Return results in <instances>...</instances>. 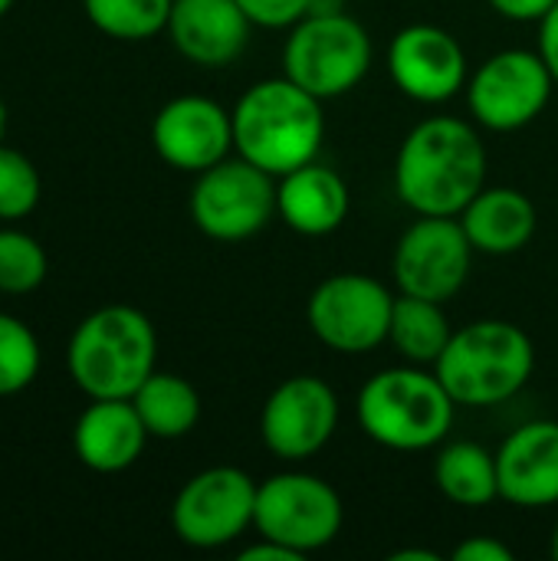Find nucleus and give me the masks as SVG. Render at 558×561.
Returning <instances> with one entry per match:
<instances>
[{
    "label": "nucleus",
    "instance_id": "1",
    "mask_svg": "<svg viewBox=\"0 0 558 561\" xmlns=\"http://www.w3.org/2000/svg\"><path fill=\"white\" fill-rule=\"evenodd\" d=\"M487 187V148L477 128L454 115L418 122L395 158V191L418 217H460Z\"/></svg>",
    "mask_w": 558,
    "mask_h": 561
},
{
    "label": "nucleus",
    "instance_id": "2",
    "mask_svg": "<svg viewBox=\"0 0 558 561\" xmlns=\"http://www.w3.org/2000/svg\"><path fill=\"white\" fill-rule=\"evenodd\" d=\"M230 115L237 154L273 178L319 158L326 138L322 99L296 85L289 76L253 82Z\"/></svg>",
    "mask_w": 558,
    "mask_h": 561
},
{
    "label": "nucleus",
    "instance_id": "3",
    "mask_svg": "<svg viewBox=\"0 0 558 561\" xmlns=\"http://www.w3.org/2000/svg\"><path fill=\"white\" fill-rule=\"evenodd\" d=\"M457 401L424 365H398L372 375L355 401L358 427L378 447L398 454L434 450L454 427Z\"/></svg>",
    "mask_w": 558,
    "mask_h": 561
},
{
    "label": "nucleus",
    "instance_id": "4",
    "mask_svg": "<svg viewBox=\"0 0 558 561\" xmlns=\"http://www.w3.org/2000/svg\"><path fill=\"white\" fill-rule=\"evenodd\" d=\"M434 371L460 408H493L529 385L536 345L513 322L480 319L454 329Z\"/></svg>",
    "mask_w": 558,
    "mask_h": 561
},
{
    "label": "nucleus",
    "instance_id": "5",
    "mask_svg": "<svg viewBox=\"0 0 558 561\" xmlns=\"http://www.w3.org/2000/svg\"><path fill=\"white\" fill-rule=\"evenodd\" d=\"M155 325L132 306H105L86 316L66 352L69 375L89 398H132L155 371Z\"/></svg>",
    "mask_w": 558,
    "mask_h": 561
},
{
    "label": "nucleus",
    "instance_id": "6",
    "mask_svg": "<svg viewBox=\"0 0 558 561\" xmlns=\"http://www.w3.org/2000/svg\"><path fill=\"white\" fill-rule=\"evenodd\" d=\"M372 36L345 10H312L283 43V76L316 99L352 92L372 69Z\"/></svg>",
    "mask_w": 558,
    "mask_h": 561
},
{
    "label": "nucleus",
    "instance_id": "7",
    "mask_svg": "<svg viewBox=\"0 0 558 561\" xmlns=\"http://www.w3.org/2000/svg\"><path fill=\"white\" fill-rule=\"evenodd\" d=\"M342 496L322 477L289 470L257 486L253 529L303 559L332 546L342 533Z\"/></svg>",
    "mask_w": 558,
    "mask_h": 561
},
{
    "label": "nucleus",
    "instance_id": "8",
    "mask_svg": "<svg viewBox=\"0 0 558 561\" xmlns=\"http://www.w3.org/2000/svg\"><path fill=\"white\" fill-rule=\"evenodd\" d=\"M187 207L204 237L240 243L276 217V178L240 154L224 158L197 174Z\"/></svg>",
    "mask_w": 558,
    "mask_h": 561
},
{
    "label": "nucleus",
    "instance_id": "9",
    "mask_svg": "<svg viewBox=\"0 0 558 561\" xmlns=\"http://www.w3.org/2000/svg\"><path fill=\"white\" fill-rule=\"evenodd\" d=\"M391 312L395 293L365 273L326 276L306 302L309 332L339 355H365L388 342Z\"/></svg>",
    "mask_w": 558,
    "mask_h": 561
},
{
    "label": "nucleus",
    "instance_id": "10",
    "mask_svg": "<svg viewBox=\"0 0 558 561\" xmlns=\"http://www.w3.org/2000/svg\"><path fill=\"white\" fill-rule=\"evenodd\" d=\"M553 89L556 79L539 49H500L470 76L467 105L487 131H520L546 112Z\"/></svg>",
    "mask_w": 558,
    "mask_h": 561
},
{
    "label": "nucleus",
    "instance_id": "11",
    "mask_svg": "<svg viewBox=\"0 0 558 561\" xmlns=\"http://www.w3.org/2000/svg\"><path fill=\"white\" fill-rule=\"evenodd\" d=\"M257 486L240 467L194 473L171 503L174 536L191 549H224L253 529Z\"/></svg>",
    "mask_w": 558,
    "mask_h": 561
},
{
    "label": "nucleus",
    "instance_id": "12",
    "mask_svg": "<svg viewBox=\"0 0 558 561\" xmlns=\"http://www.w3.org/2000/svg\"><path fill=\"white\" fill-rule=\"evenodd\" d=\"M474 253L457 217H418L395 247L391 273L398 293L451 302L470 276Z\"/></svg>",
    "mask_w": 558,
    "mask_h": 561
},
{
    "label": "nucleus",
    "instance_id": "13",
    "mask_svg": "<svg viewBox=\"0 0 558 561\" xmlns=\"http://www.w3.org/2000/svg\"><path fill=\"white\" fill-rule=\"evenodd\" d=\"M339 427V394L316 375H293L280 381L260 414V437L266 450L286 463L316 457Z\"/></svg>",
    "mask_w": 558,
    "mask_h": 561
},
{
    "label": "nucleus",
    "instance_id": "14",
    "mask_svg": "<svg viewBox=\"0 0 558 561\" xmlns=\"http://www.w3.org/2000/svg\"><path fill=\"white\" fill-rule=\"evenodd\" d=\"M388 76L408 99L421 105H444L467 92L470 69L460 39L434 23H411L388 43Z\"/></svg>",
    "mask_w": 558,
    "mask_h": 561
},
{
    "label": "nucleus",
    "instance_id": "15",
    "mask_svg": "<svg viewBox=\"0 0 558 561\" xmlns=\"http://www.w3.org/2000/svg\"><path fill=\"white\" fill-rule=\"evenodd\" d=\"M151 145L164 164L201 174L230 154L234 115L207 95H178L158 108Z\"/></svg>",
    "mask_w": 558,
    "mask_h": 561
},
{
    "label": "nucleus",
    "instance_id": "16",
    "mask_svg": "<svg viewBox=\"0 0 558 561\" xmlns=\"http://www.w3.org/2000/svg\"><path fill=\"white\" fill-rule=\"evenodd\" d=\"M500 500L520 510L558 506V421L520 424L497 450Z\"/></svg>",
    "mask_w": 558,
    "mask_h": 561
},
{
    "label": "nucleus",
    "instance_id": "17",
    "mask_svg": "<svg viewBox=\"0 0 558 561\" xmlns=\"http://www.w3.org/2000/svg\"><path fill=\"white\" fill-rule=\"evenodd\" d=\"M250 30L253 23L237 0H174L168 16L174 49L204 69H224L240 59Z\"/></svg>",
    "mask_w": 558,
    "mask_h": 561
},
{
    "label": "nucleus",
    "instance_id": "18",
    "mask_svg": "<svg viewBox=\"0 0 558 561\" xmlns=\"http://www.w3.org/2000/svg\"><path fill=\"white\" fill-rule=\"evenodd\" d=\"M276 217L299 237L335 233L352 207L345 178L319 161H309L276 178Z\"/></svg>",
    "mask_w": 558,
    "mask_h": 561
},
{
    "label": "nucleus",
    "instance_id": "19",
    "mask_svg": "<svg viewBox=\"0 0 558 561\" xmlns=\"http://www.w3.org/2000/svg\"><path fill=\"white\" fill-rule=\"evenodd\" d=\"M148 444V431L132 398H92L72 431V447L82 467L95 473L128 470Z\"/></svg>",
    "mask_w": 558,
    "mask_h": 561
},
{
    "label": "nucleus",
    "instance_id": "20",
    "mask_svg": "<svg viewBox=\"0 0 558 561\" xmlns=\"http://www.w3.org/2000/svg\"><path fill=\"white\" fill-rule=\"evenodd\" d=\"M457 220L477 253L510 256L529 247L539 214H536V204L516 187H483L460 210Z\"/></svg>",
    "mask_w": 558,
    "mask_h": 561
},
{
    "label": "nucleus",
    "instance_id": "21",
    "mask_svg": "<svg viewBox=\"0 0 558 561\" xmlns=\"http://www.w3.org/2000/svg\"><path fill=\"white\" fill-rule=\"evenodd\" d=\"M434 483L444 500L464 510H480L500 500V477H497V454L474 440H454L437 450L434 460Z\"/></svg>",
    "mask_w": 558,
    "mask_h": 561
},
{
    "label": "nucleus",
    "instance_id": "22",
    "mask_svg": "<svg viewBox=\"0 0 558 561\" xmlns=\"http://www.w3.org/2000/svg\"><path fill=\"white\" fill-rule=\"evenodd\" d=\"M132 404L148 437L158 440H181L201 421V394L187 378L171 371H151L145 385L132 394Z\"/></svg>",
    "mask_w": 558,
    "mask_h": 561
},
{
    "label": "nucleus",
    "instance_id": "23",
    "mask_svg": "<svg viewBox=\"0 0 558 561\" xmlns=\"http://www.w3.org/2000/svg\"><path fill=\"white\" fill-rule=\"evenodd\" d=\"M454 329L444 312V302L421 299V296H395V312H391V329L388 342L398 348V355L408 365H424L434 368L437 358L444 355Z\"/></svg>",
    "mask_w": 558,
    "mask_h": 561
},
{
    "label": "nucleus",
    "instance_id": "24",
    "mask_svg": "<svg viewBox=\"0 0 558 561\" xmlns=\"http://www.w3.org/2000/svg\"><path fill=\"white\" fill-rule=\"evenodd\" d=\"M171 3L174 0H82V10L105 36L138 43L168 30Z\"/></svg>",
    "mask_w": 558,
    "mask_h": 561
},
{
    "label": "nucleus",
    "instance_id": "25",
    "mask_svg": "<svg viewBox=\"0 0 558 561\" xmlns=\"http://www.w3.org/2000/svg\"><path fill=\"white\" fill-rule=\"evenodd\" d=\"M39 375L36 335L13 316L0 312V398L20 394Z\"/></svg>",
    "mask_w": 558,
    "mask_h": 561
},
{
    "label": "nucleus",
    "instance_id": "26",
    "mask_svg": "<svg viewBox=\"0 0 558 561\" xmlns=\"http://www.w3.org/2000/svg\"><path fill=\"white\" fill-rule=\"evenodd\" d=\"M46 250L23 230H0V293L23 296L46 279Z\"/></svg>",
    "mask_w": 558,
    "mask_h": 561
},
{
    "label": "nucleus",
    "instance_id": "27",
    "mask_svg": "<svg viewBox=\"0 0 558 561\" xmlns=\"http://www.w3.org/2000/svg\"><path fill=\"white\" fill-rule=\"evenodd\" d=\"M39 194L43 184L33 161L16 148L0 145V220H20L33 214Z\"/></svg>",
    "mask_w": 558,
    "mask_h": 561
},
{
    "label": "nucleus",
    "instance_id": "28",
    "mask_svg": "<svg viewBox=\"0 0 558 561\" xmlns=\"http://www.w3.org/2000/svg\"><path fill=\"white\" fill-rule=\"evenodd\" d=\"M237 3L253 26H266V30H289L312 10V0H237Z\"/></svg>",
    "mask_w": 558,
    "mask_h": 561
},
{
    "label": "nucleus",
    "instance_id": "29",
    "mask_svg": "<svg viewBox=\"0 0 558 561\" xmlns=\"http://www.w3.org/2000/svg\"><path fill=\"white\" fill-rule=\"evenodd\" d=\"M457 561H513V549L493 536H470L454 549Z\"/></svg>",
    "mask_w": 558,
    "mask_h": 561
},
{
    "label": "nucleus",
    "instance_id": "30",
    "mask_svg": "<svg viewBox=\"0 0 558 561\" xmlns=\"http://www.w3.org/2000/svg\"><path fill=\"white\" fill-rule=\"evenodd\" d=\"M487 3L503 20H513V23H539L556 7L558 0H487Z\"/></svg>",
    "mask_w": 558,
    "mask_h": 561
},
{
    "label": "nucleus",
    "instance_id": "31",
    "mask_svg": "<svg viewBox=\"0 0 558 561\" xmlns=\"http://www.w3.org/2000/svg\"><path fill=\"white\" fill-rule=\"evenodd\" d=\"M539 56L546 59L558 85V3L539 20Z\"/></svg>",
    "mask_w": 558,
    "mask_h": 561
},
{
    "label": "nucleus",
    "instance_id": "32",
    "mask_svg": "<svg viewBox=\"0 0 558 561\" xmlns=\"http://www.w3.org/2000/svg\"><path fill=\"white\" fill-rule=\"evenodd\" d=\"M240 561H303V556H296L293 549H286V546H280V542H273V539H257L253 546H247V549H240Z\"/></svg>",
    "mask_w": 558,
    "mask_h": 561
},
{
    "label": "nucleus",
    "instance_id": "33",
    "mask_svg": "<svg viewBox=\"0 0 558 561\" xmlns=\"http://www.w3.org/2000/svg\"><path fill=\"white\" fill-rule=\"evenodd\" d=\"M437 552H428V549H398L391 561H437Z\"/></svg>",
    "mask_w": 558,
    "mask_h": 561
},
{
    "label": "nucleus",
    "instance_id": "34",
    "mask_svg": "<svg viewBox=\"0 0 558 561\" xmlns=\"http://www.w3.org/2000/svg\"><path fill=\"white\" fill-rule=\"evenodd\" d=\"M3 128H7V108H3V99H0V141H3Z\"/></svg>",
    "mask_w": 558,
    "mask_h": 561
},
{
    "label": "nucleus",
    "instance_id": "35",
    "mask_svg": "<svg viewBox=\"0 0 558 561\" xmlns=\"http://www.w3.org/2000/svg\"><path fill=\"white\" fill-rule=\"evenodd\" d=\"M553 559L558 561V526H556V536H553Z\"/></svg>",
    "mask_w": 558,
    "mask_h": 561
},
{
    "label": "nucleus",
    "instance_id": "36",
    "mask_svg": "<svg viewBox=\"0 0 558 561\" xmlns=\"http://www.w3.org/2000/svg\"><path fill=\"white\" fill-rule=\"evenodd\" d=\"M10 7H13V0H0V16H3V13H7Z\"/></svg>",
    "mask_w": 558,
    "mask_h": 561
}]
</instances>
